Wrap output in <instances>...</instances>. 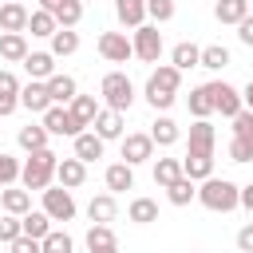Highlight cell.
<instances>
[{"label": "cell", "mask_w": 253, "mask_h": 253, "mask_svg": "<svg viewBox=\"0 0 253 253\" xmlns=\"http://www.w3.org/2000/svg\"><path fill=\"white\" fill-rule=\"evenodd\" d=\"M55 166H59V154L51 150V146H43V150H32L28 158H24V170H20V186L24 190H47L51 182H55Z\"/></svg>", "instance_id": "1"}, {"label": "cell", "mask_w": 253, "mask_h": 253, "mask_svg": "<svg viewBox=\"0 0 253 253\" xmlns=\"http://www.w3.org/2000/svg\"><path fill=\"white\" fill-rule=\"evenodd\" d=\"M198 202L206 210H213V213H233L241 206V186L229 182V178H213L210 174L206 182H198Z\"/></svg>", "instance_id": "2"}, {"label": "cell", "mask_w": 253, "mask_h": 253, "mask_svg": "<svg viewBox=\"0 0 253 253\" xmlns=\"http://www.w3.org/2000/svg\"><path fill=\"white\" fill-rule=\"evenodd\" d=\"M99 99H103V107H115V111H130V103H134V83H130V75L126 71H107L103 75V83H99Z\"/></svg>", "instance_id": "3"}, {"label": "cell", "mask_w": 253, "mask_h": 253, "mask_svg": "<svg viewBox=\"0 0 253 253\" xmlns=\"http://www.w3.org/2000/svg\"><path fill=\"white\" fill-rule=\"evenodd\" d=\"M40 123L47 126V134H55V138H75V134H83V123L71 115V107H63V103H51L43 115H40Z\"/></svg>", "instance_id": "4"}, {"label": "cell", "mask_w": 253, "mask_h": 253, "mask_svg": "<svg viewBox=\"0 0 253 253\" xmlns=\"http://www.w3.org/2000/svg\"><path fill=\"white\" fill-rule=\"evenodd\" d=\"M130 43H134V59H142V63H158V59H162V47H166L158 24H142V28H134Z\"/></svg>", "instance_id": "5"}, {"label": "cell", "mask_w": 253, "mask_h": 253, "mask_svg": "<svg viewBox=\"0 0 253 253\" xmlns=\"http://www.w3.org/2000/svg\"><path fill=\"white\" fill-rule=\"evenodd\" d=\"M43 213L51 221H71L75 217V198L67 186H47L43 190Z\"/></svg>", "instance_id": "6"}, {"label": "cell", "mask_w": 253, "mask_h": 253, "mask_svg": "<svg viewBox=\"0 0 253 253\" xmlns=\"http://www.w3.org/2000/svg\"><path fill=\"white\" fill-rule=\"evenodd\" d=\"M99 55L107 63H126V59H134V43L126 40V32H103L99 36Z\"/></svg>", "instance_id": "7"}, {"label": "cell", "mask_w": 253, "mask_h": 253, "mask_svg": "<svg viewBox=\"0 0 253 253\" xmlns=\"http://www.w3.org/2000/svg\"><path fill=\"white\" fill-rule=\"evenodd\" d=\"M210 91H213V111H217L221 119H233V115L245 107L241 91H237L233 83H225V79H213V83H210Z\"/></svg>", "instance_id": "8"}, {"label": "cell", "mask_w": 253, "mask_h": 253, "mask_svg": "<svg viewBox=\"0 0 253 253\" xmlns=\"http://www.w3.org/2000/svg\"><path fill=\"white\" fill-rule=\"evenodd\" d=\"M119 142H123V162H130V166H138V162H150V158H154V138H150V130H146V134H142V130L123 134Z\"/></svg>", "instance_id": "9"}, {"label": "cell", "mask_w": 253, "mask_h": 253, "mask_svg": "<svg viewBox=\"0 0 253 253\" xmlns=\"http://www.w3.org/2000/svg\"><path fill=\"white\" fill-rule=\"evenodd\" d=\"M213 146H217L213 123H210V119H194V123H190V138H186V150H190V154H213Z\"/></svg>", "instance_id": "10"}, {"label": "cell", "mask_w": 253, "mask_h": 253, "mask_svg": "<svg viewBox=\"0 0 253 253\" xmlns=\"http://www.w3.org/2000/svg\"><path fill=\"white\" fill-rule=\"evenodd\" d=\"M20 107H24V111H32V115H43V111L51 107L47 83H43V79H28V83L20 87Z\"/></svg>", "instance_id": "11"}, {"label": "cell", "mask_w": 253, "mask_h": 253, "mask_svg": "<svg viewBox=\"0 0 253 253\" xmlns=\"http://www.w3.org/2000/svg\"><path fill=\"white\" fill-rule=\"evenodd\" d=\"M123 126H126V119H123V111H115V107H103V111L95 115V123H91V130H95L103 142L123 138Z\"/></svg>", "instance_id": "12"}, {"label": "cell", "mask_w": 253, "mask_h": 253, "mask_svg": "<svg viewBox=\"0 0 253 253\" xmlns=\"http://www.w3.org/2000/svg\"><path fill=\"white\" fill-rule=\"evenodd\" d=\"M55 182L59 186H67V190H79L83 182H87V162L83 158H59V166H55Z\"/></svg>", "instance_id": "13"}, {"label": "cell", "mask_w": 253, "mask_h": 253, "mask_svg": "<svg viewBox=\"0 0 253 253\" xmlns=\"http://www.w3.org/2000/svg\"><path fill=\"white\" fill-rule=\"evenodd\" d=\"M103 182H107L111 194H126V190H134V166L130 162H111L103 170Z\"/></svg>", "instance_id": "14"}, {"label": "cell", "mask_w": 253, "mask_h": 253, "mask_svg": "<svg viewBox=\"0 0 253 253\" xmlns=\"http://www.w3.org/2000/svg\"><path fill=\"white\" fill-rule=\"evenodd\" d=\"M28 32H0V59L8 63H24L28 59Z\"/></svg>", "instance_id": "15"}, {"label": "cell", "mask_w": 253, "mask_h": 253, "mask_svg": "<svg viewBox=\"0 0 253 253\" xmlns=\"http://www.w3.org/2000/svg\"><path fill=\"white\" fill-rule=\"evenodd\" d=\"M28 8L20 0H4L0 4V32H28Z\"/></svg>", "instance_id": "16"}, {"label": "cell", "mask_w": 253, "mask_h": 253, "mask_svg": "<svg viewBox=\"0 0 253 253\" xmlns=\"http://www.w3.org/2000/svg\"><path fill=\"white\" fill-rule=\"evenodd\" d=\"M16 107H20V79L8 67H0V119H8Z\"/></svg>", "instance_id": "17"}, {"label": "cell", "mask_w": 253, "mask_h": 253, "mask_svg": "<svg viewBox=\"0 0 253 253\" xmlns=\"http://www.w3.org/2000/svg\"><path fill=\"white\" fill-rule=\"evenodd\" d=\"M146 87H150V91H174V95H178V87H182V71H178L174 63H158V67L150 71Z\"/></svg>", "instance_id": "18"}, {"label": "cell", "mask_w": 253, "mask_h": 253, "mask_svg": "<svg viewBox=\"0 0 253 253\" xmlns=\"http://www.w3.org/2000/svg\"><path fill=\"white\" fill-rule=\"evenodd\" d=\"M47 95H51V103H71L75 95H79V83H75V75H67V71H55L51 79H47Z\"/></svg>", "instance_id": "19"}, {"label": "cell", "mask_w": 253, "mask_h": 253, "mask_svg": "<svg viewBox=\"0 0 253 253\" xmlns=\"http://www.w3.org/2000/svg\"><path fill=\"white\" fill-rule=\"evenodd\" d=\"M0 206H4V213L24 217V213L32 210V190H24V186H4V190H0Z\"/></svg>", "instance_id": "20"}, {"label": "cell", "mask_w": 253, "mask_h": 253, "mask_svg": "<svg viewBox=\"0 0 253 253\" xmlns=\"http://www.w3.org/2000/svg\"><path fill=\"white\" fill-rule=\"evenodd\" d=\"M115 16L123 28H142L146 24V0H115Z\"/></svg>", "instance_id": "21"}, {"label": "cell", "mask_w": 253, "mask_h": 253, "mask_svg": "<svg viewBox=\"0 0 253 253\" xmlns=\"http://www.w3.org/2000/svg\"><path fill=\"white\" fill-rule=\"evenodd\" d=\"M24 71H28V79H51L55 75V55L51 51H28V59H24Z\"/></svg>", "instance_id": "22"}, {"label": "cell", "mask_w": 253, "mask_h": 253, "mask_svg": "<svg viewBox=\"0 0 253 253\" xmlns=\"http://www.w3.org/2000/svg\"><path fill=\"white\" fill-rule=\"evenodd\" d=\"M150 138H154V146H174V142L182 138V126H178V123L162 111V115L150 123Z\"/></svg>", "instance_id": "23"}, {"label": "cell", "mask_w": 253, "mask_h": 253, "mask_svg": "<svg viewBox=\"0 0 253 253\" xmlns=\"http://www.w3.org/2000/svg\"><path fill=\"white\" fill-rule=\"evenodd\" d=\"M115 213H119V202H115V194H111V190H107V194H95V198L87 202V217H91V221L111 225V221H115Z\"/></svg>", "instance_id": "24"}, {"label": "cell", "mask_w": 253, "mask_h": 253, "mask_svg": "<svg viewBox=\"0 0 253 253\" xmlns=\"http://www.w3.org/2000/svg\"><path fill=\"white\" fill-rule=\"evenodd\" d=\"M47 126L43 123H28V126H20V134H16V142H20V150L24 154H32V150H43L47 146Z\"/></svg>", "instance_id": "25"}, {"label": "cell", "mask_w": 253, "mask_h": 253, "mask_svg": "<svg viewBox=\"0 0 253 253\" xmlns=\"http://www.w3.org/2000/svg\"><path fill=\"white\" fill-rule=\"evenodd\" d=\"M71 142H75V158H83V162H95V158H103V150H107V142H103L95 130H83V134H75Z\"/></svg>", "instance_id": "26"}, {"label": "cell", "mask_w": 253, "mask_h": 253, "mask_svg": "<svg viewBox=\"0 0 253 253\" xmlns=\"http://www.w3.org/2000/svg\"><path fill=\"white\" fill-rule=\"evenodd\" d=\"M28 32H32L36 40H51V36L59 32V20H55L47 8H36V12L28 16Z\"/></svg>", "instance_id": "27"}, {"label": "cell", "mask_w": 253, "mask_h": 253, "mask_svg": "<svg viewBox=\"0 0 253 253\" xmlns=\"http://www.w3.org/2000/svg\"><path fill=\"white\" fill-rule=\"evenodd\" d=\"M170 63H174L178 71L202 67V47H198V43H190V40H182V43H174V51H170Z\"/></svg>", "instance_id": "28"}, {"label": "cell", "mask_w": 253, "mask_h": 253, "mask_svg": "<svg viewBox=\"0 0 253 253\" xmlns=\"http://www.w3.org/2000/svg\"><path fill=\"white\" fill-rule=\"evenodd\" d=\"M186 107H190V115H194V119H210V115H217V111H213V91H210V83L194 87V91H190V99H186Z\"/></svg>", "instance_id": "29"}, {"label": "cell", "mask_w": 253, "mask_h": 253, "mask_svg": "<svg viewBox=\"0 0 253 253\" xmlns=\"http://www.w3.org/2000/svg\"><path fill=\"white\" fill-rule=\"evenodd\" d=\"M182 174L194 178V182H206V178L213 174V154H190V150H186V158H182Z\"/></svg>", "instance_id": "30"}, {"label": "cell", "mask_w": 253, "mask_h": 253, "mask_svg": "<svg viewBox=\"0 0 253 253\" xmlns=\"http://www.w3.org/2000/svg\"><path fill=\"white\" fill-rule=\"evenodd\" d=\"M213 16H217V24H241L245 16H249V0H217L213 4Z\"/></svg>", "instance_id": "31"}, {"label": "cell", "mask_w": 253, "mask_h": 253, "mask_svg": "<svg viewBox=\"0 0 253 253\" xmlns=\"http://www.w3.org/2000/svg\"><path fill=\"white\" fill-rule=\"evenodd\" d=\"M166 198H170V206H190V202H198V182L182 174L174 186H166Z\"/></svg>", "instance_id": "32"}, {"label": "cell", "mask_w": 253, "mask_h": 253, "mask_svg": "<svg viewBox=\"0 0 253 253\" xmlns=\"http://www.w3.org/2000/svg\"><path fill=\"white\" fill-rule=\"evenodd\" d=\"M126 217H130L134 225H150V221H158V202H154V198H134V202L126 206Z\"/></svg>", "instance_id": "33"}, {"label": "cell", "mask_w": 253, "mask_h": 253, "mask_svg": "<svg viewBox=\"0 0 253 253\" xmlns=\"http://www.w3.org/2000/svg\"><path fill=\"white\" fill-rule=\"evenodd\" d=\"M75 51H79V32L75 28H59L51 36V55L63 59V55H75Z\"/></svg>", "instance_id": "34"}, {"label": "cell", "mask_w": 253, "mask_h": 253, "mask_svg": "<svg viewBox=\"0 0 253 253\" xmlns=\"http://www.w3.org/2000/svg\"><path fill=\"white\" fill-rule=\"evenodd\" d=\"M67 107H71V115H75V119H79V123H83V126H91V123H95V115H99V111H103V107H99V99H95V95H75V99H71V103H67Z\"/></svg>", "instance_id": "35"}, {"label": "cell", "mask_w": 253, "mask_h": 253, "mask_svg": "<svg viewBox=\"0 0 253 253\" xmlns=\"http://www.w3.org/2000/svg\"><path fill=\"white\" fill-rule=\"evenodd\" d=\"M178 178H182V158H158V162H154V186L166 190V186H174Z\"/></svg>", "instance_id": "36"}, {"label": "cell", "mask_w": 253, "mask_h": 253, "mask_svg": "<svg viewBox=\"0 0 253 253\" xmlns=\"http://www.w3.org/2000/svg\"><path fill=\"white\" fill-rule=\"evenodd\" d=\"M20 221H24V233H28V237H36V241H43V237L51 233V217H47L43 210H28Z\"/></svg>", "instance_id": "37"}, {"label": "cell", "mask_w": 253, "mask_h": 253, "mask_svg": "<svg viewBox=\"0 0 253 253\" xmlns=\"http://www.w3.org/2000/svg\"><path fill=\"white\" fill-rule=\"evenodd\" d=\"M202 67H206V71H225V67H229V47L206 43V47H202Z\"/></svg>", "instance_id": "38"}, {"label": "cell", "mask_w": 253, "mask_h": 253, "mask_svg": "<svg viewBox=\"0 0 253 253\" xmlns=\"http://www.w3.org/2000/svg\"><path fill=\"white\" fill-rule=\"evenodd\" d=\"M51 16L59 20V28H75V24L83 20V0H63V4H59Z\"/></svg>", "instance_id": "39"}, {"label": "cell", "mask_w": 253, "mask_h": 253, "mask_svg": "<svg viewBox=\"0 0 253 253\" xmlns=\"http://www.w3.org/2000/svg\"><path fill=\"white\" fill-rule=\"evenodd\" d=\"M40 249H43V253H71V249H75V241H71V233H67V229H51V233L40 241Z\"/></svg>", "instance_id": "40"}, {"label": "cell", "mask_w": 253, "mask_h": 253, "mask_svg": "<svg viewBox=\"0 0 253 253\" xmlns=\"http://www.w3.org/2000/svg\"><path fill=\"white\" fill-rule=\"evenodd\" d=\"M83 241H87V249H99V245H115V229H111V225H103V221H91Z\"/></svg>", "instance_id": "41"}, {"label": "cell", "mask_w": 253, "mask_h": 253, "mask_svg": "<svg viewBox=\"0 0 253 253\" xmlns=\"http://www.w3.org/2000/svg\"><path fill=\"white\" fill-rule=\"evenodd\" d=\"M174 0H146V20L150 24H170L174 20Z\"/></svg>", "instance_id": "42"}, {"label": "cell", "mask_w": 253, "mask_h": 253, "mask_svg": "<svg viewBox=\"0 0 253 253\" xmlns=\"http://www.w3.org/2000/svg\"><path fill=\"white\" fill-rule=\"evenodd\" d=\"M20 170H24V162L0 150V190H4V186H16V182H20Z\"/></svg>", "instance_id": "43"}, {"label": "cell", "mask_w": 253, "mask_h": 253, "mask_svg": "<svg viewBox=\"0 0 253 253\" xmlns=\"http://www.w3.org/2000/svg\"><path fill=\"white\" fill-rule=\"evenodd\" d=\"M20 233H24V221H20L16 213H4V217H0V245H12Z\"/></svg>", "instance_id": "44"}, {"label": "cell", "mask_w": 253, "mask_h": 253, "mask_svg": "<svg viewBox=\"0 0 253 253\" xmlns=\"http://www.w3.org/2000/svg\"><path fill=\"white\" fill-rule=\"evenodd\" d=\"M229 162H253V138H229Z\"/></svg>", "instance_id": "45"}, {"label": "cell", "mask_w": 253, "mask_h": 253, "mask_svg": "<svg viewBox=\"0 0 253 253\" xmlns=\"http://www.w3.org/2000/svg\"><path fill=\"white\" fill-rule=\"evenodd\" d=\"M229 123H233V134H237V138H253V111H249V107H241Z\"/></svg>", "instance_id": "46"}, {"label": "cell", "mask_w": 253, "mask_h": 253, "mask_svg": "<svg viewBox=\"0 0 253 253\" xmlns=\"http://www.w3.org/2000/svg\"><path fill=\"white\" fill-rule=\"evenodd\" d=\"M8 253H43V249H40V241H36V237L20 233V237H16L12 245H8Z\"/></svg>", "instance_id": "47"}, {"label": "cell", "mask_w": 253, "mask_h": 253, "mask_svg": "<svg viewBox=\"0 0 253 253\" xmlns=\"http://www.w3.org/2000/svg\"><path fill=\"white\" fill-rule=\"evenodd\" d=\"M237 249H241V253H253V221H245V225L237 229Z\"/></svg>", "instance_id": "48"}, {"label": "cell", "mask_w": 253, "mask_h": 253, "mask_svg": "<svg viewBox=\"0 0 253 253\" xmlns=\"http://www.w3.org/2000/svg\"><path fill=\"white\" fill-rule=\"evenodd\" d=\"M237 40H241L245 47H253V16H245V20L237 24Z\"/></svg>", "instance_id": "49"}, {"label": "cell", "mask_w": 253, "mask_h": 253, "mask_svg": "<svg viewBox=\"0 0 253 253\" xmlns=\"http://www.w3.org/2000/svg\"><path fill=\"white\" fill-rule=\"evenodd\" d=\"M241 210H249V213H253V182H249V186H241Z\"/></svg>", "instance_id": "50"}, {"label": "cell", "mask_w": 253, "mask_h": 253, "mask_svg": "<svg viewBox=\"0 0 253 253\" xmlns=\"http://www.w3.org/2000/svg\"><path fill=\"white\" fill-rule=\"evenodd\" d=\"M241 99H245V107H249V111H253V79H249V83H245V87H241Z\"/></svg>", "instance_id": "51"}, {"label": "cell", "mask_w": 253, "mask_h": 253, "mask_svg": "<svg viewBox=\"0 0 253 253\" xmlns=\"http://www.w3.org/2000/svg\"><path fill=\"white\" fill-rule=\"evenodd\" d=\"M87 253H119V241H115V245H99V249H87Z\"/></svg>", "instance_id": "52"}, {"label": "cell", "mask_w": 253, "mask_h": 253, "mask_svg": "<svg viewBox=\"0 0 253 253\" xmlns=\"http://www.w3.org/2000/svg\"><path fill=\"white\" fill-rule=\"evenodd\" d=\"M59 4H63V0H40V8H47V12H55Z\"/></svg>", "instance_id": "53"}]
</instances>
